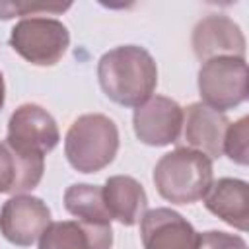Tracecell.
I'll list each match as a JSON object with an SVG mask.
<instances>
[{"label":"cell","instance_id":"6da1fadb","mask_svg":"<svg viewBox=\"0 0 249 249\" xmlns=\"http://www.w3.org/2000/svg\"><path fill=\"white\" fill-rule=\"evenodd\" d=\"M103 93L124 107H138L152 97L158 86V66L152 54L138 45H121L107 51L97 62Z\"/></svg>","mask_w":249,"mask_h":249},{"label":"cell","instance_id":"7a4b0ae2","mask_svg":"<svg viewBox=\"0 0 249 249\" xmlns=\"http://www.w3.org/2000/svg\"><path fill=\"white\" fill-rule=\"evenodd\" d=\"M212 160L193 148H175L160 158L154 167L158 193L173 204H193L212 185Z\"/></svg>","mask_w":249,"mask_h":249},{"label":"cell","instance_id":"3957f363","mask_svg":"<svg viewBox=\"0 0 249 249\" xmlns=\"http://www.w3.org/2000/svg\"><path fill=\"white\" fill-rule=\"evenodd\" d=\"M119 150V128L113 119L101 113L78 117L64 138L68 163L80 173H95L107 167Z\"/></svg>","mask_w":249,"mask_h":249},{"label":"cell","instance_id":"277c9868","mask_svg":"<svg viewBox=\"0 0 249 249\" xmlns=\"http://www.w3.org/2000/svg\"><path fill=\"white\" fill-rule=\"evenodd\" d=\"M70 45L66 25L54 18H25L10 35V47L35 66H54Z\"/></svg>","mask_w":249,"mask_h":249},{"label":"cell","instance_id":"5b68a950","mask_svg":"<svg viewBox=\"0 0 249 249\" xmlns=\"http://www.w3.org/2000/svg\"><path fill=\"white\" fill-rule=\"evenodd\" d=\"M202 103L224 113L247 99V62L239 56H216L198 70Z\"/></svg>","mask_w":249,"mask_h":249},{"label":"cell","instance_id":"8992f818","mask_svg":"<svg viewBox=\"0 0 249 249\" xmlns=\"http://www.w3.org/2000/svg\"><path fill=\"white\" fill-rule=\"evenodd\" d=\"M60 140L56 121L41 105H19L10 121L6 146L23 158H45Z\"/></svg>","mask_w":249,"mask_h":249},{"label":"cell","instance_id":"52a82bcc","mask_svg":"<svg viewBox=\"0 0 249 249\" xmlns=\"http://www.w3.org/2000/svg\"><path fill=\"white\" fill-rule=\"evenodd\" d=\"M49 224V206L33 195H14L0 208V233L18 247L33 245Z\"/></svg>","mask_w":249,"mask_h":249},{"label":"cell","instance_id":"ba28073f","mask_svg":"<svg viewBox=\"0 0 249 249\" xmlns=\"http://www.w3.org/2000/svg\"><path fill=\"white\" fill-rule=\"evenodd\" d=\"M134 134L148 146H167L177 142L183 128V109L165 95H152L134 109Z\"/></svg>","mask_w":249,"mask_h":249},{"label":"cell","instance_id":"9c48e42d","mask_svg":"<svg viewBox=\"0 0 249 249\" xmlns=\"http://www.w3.org/2000/svg\"><path fill=\"white\" fill-rule=\"evenodd\" d=\"M140 237L144 249H196L198 233L179 212L171 208H152L140 218Z\"/></svg>","mask_w":249,"mask_h":249},{"label":"cell","instance_id":"30bf717a","mask_svg":"<svg viewBox=\"0 0 249 249\" xmlns=\"http://www.w3.org/2000/svg\"><path fill=\"white\" fill-rule=\"evenodd\" d=\"M193 51L202 62L216 56L245 58V35L231 18L212 14L195 25Z\"/></svg>","mask_w":249,"mask_h":249},{"label":"cell","instance_id":"8fae6325","mask_svg":"<svg viewBox=\"0 0 249 249\" xmlns=\"http://www.w3.org/2000/svg\"><path fill=\"white\" fill-rule=\"evenodd\" d=\"M230 121L224 113L204 105L202 101L191 103L183 111V138L189 148L202 152L210 160L220 158L224 152V136Z\"/></svg>","mask_w":249,"mask_h":249},{"label":"cell","instance_id":"7c38bea8","mask_svg":"<svg viewBox=\"0 0 249 249\" xmlns=\"http://www.w3.org/2000/svg\"><path fill=\"white\" fill-rule=\"evenodd\" d=\"M111 226L64 220L49 224V228L39 237L37 249H111Z\"/></svg>","mask_w":249,"mask_h":249},{"label":"cell","instance_id":"4fadbf2b","mask_svg":"<svg viewBox=\"0 0 249 249\" xmlns=\"http://www.w3.org/2000/svg\"><path fill=\"white\" fill-rule=\"evenodd\" d=\"M204 206L222 222L239 231L249 228V185L241 179L222 177L204 195Z\"/></svg>","mask_w":249,"mask_h":249},{"label":"cell","instance_id":"5bb4252c","mask_svg":"<svg viewBox=\"0 0 249 249\" xmlns=\"http://www.w3.org/2000/svg\"><path fill=\"white\" fill-rule=\"evenodd\" d=\"M103 202L111 218L123 226H134L140 222L148 208V196L144 187L128 175H113L101 187Z\"/></svg>","mask_w":249,"mask_h":249},{"label":"cell","instance_id":"9a60e30c","mask_svg":"<svg viewBox=\"0 0 249 249\" xmlns=\"http://www.w3.org/2000/svg\"><path fill=\"white\" fill-rule=\"evenodd\" d=\"M45 171V158H23L0 142V195H23L39 185Z\"/></svg>","mask_w":249,"mask_h":249},{"label":"cell","instance_id":"2e32d148","mask_svg":"<svg viewBox=\"0 0 249 249\" xmlns=\"http://www.w3.org/2000/svg\"><path fill=\"white\" fill-rule=\"evenodd\" d=\"M64 208L80 222L111 226V214L103 202V191L97 185L76 183L64 193Z\"/></svg>","mask_w":249,"mask_h":249},{"label":"cell","instance_id":"e0dca14e","mask_svg":"<svg viewBox=\"0 0 249 249\" xmlns=\"http://www.w3.org/2000/svg\"><path fill=\"white\" fill-rule=\"evenodd\" d=\"M222 152L233 163H249V117H241L239 121L228 124Z\"/></svg>","mask_w":249,"mask_h":249},{"label":"cell","instance_id":"ac0fdd59","mask_svg":"<svg viewBox=\"0 0 249 249\" xmlns=\"http://www.w3.org/2000/svg\"><path fill=\"white\" fill-rule=\"evenodd\" d=\"M70 8V2L66 4H49V2H0V19H10L14 16H37L39 12H51V14H60Z\"/></svg>","mask_w":249,"mask_h":249},{"label":"cell","instance_id":"d6986e66","mask_svg":"<svg viewBox=\"0 0 249 249\" xmlns=\"http://www.w3.org/2000/svg\"><path fill=\"white\" fill-rule=\"evenodd\" d=\"M196 249H247V243L241 235L220 230H208L198 233Z\"/></svg>","mask_w":249,"mask_h":249},{"label":"cell","instance_id":"ffe728a7","mask_svg":"<svg viewBox=\"0 0 249 249\" xmlns=\"http://www.w3.org/2000/svg\"><path fill=\"white\" fill-rule=\"evenodd\" d=\"M4 105V78H2V72H0V109Z\"/></svg>","mask_w":249,"mask_h":249}]
</instances>
